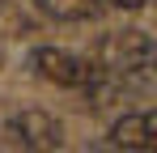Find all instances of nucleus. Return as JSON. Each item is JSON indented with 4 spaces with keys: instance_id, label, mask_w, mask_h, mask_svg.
<instances>
[{
    "instance_id": "obj_1",
    "label": "nucleus",
    "mask_w": 157,
    "mask_h": 153,
    "mask_svg": "<svg viewBox=\"0 0 157 153\" xmlns=\"http://www.w3.org/2000/svg\"><path fill=\"white\" fill-rule=\"evenodd\" d=\"M153 38L144 34V30H115V34H106L102 43H98V55H94V64H98V73L110 76V81H144L149 68H153Z\"/></svg>"
},
{
    "instance_id": "obj_2",
    "label": "nucleus",
    "mask_w": 157,
    "mask_h": 153,
    "mask_svg": "<svg viewBox=\"0 0 157 153\" xmlns=\"http://www.w3.org/2000/svg\"><path fill=\"white\" fill-rule=\"evenodd\" d=\"M30 68L38 73V81L59 85V89H85L98 76V64L72 47H38L30 55Z\"/></svg>"
},
{
    "instance_id": "obj_3",
    "label": "nucleus",
    "mask_w": 157,
    "mask_h": 153,
    "mask_svg": "<svg viewBox=\"0 0 157 153\" xmlns=\"http://www.w3.org/2000/svg\"><path fill=\"white\" fill-rule=\"evenodd\" d=\"M4 136H9V145L21 153H55L64 145V128L55 115L47 111H17V115H9V124H4Z\"/></svg>"
},
{
    "instance_id": "obj_4",
    "label": "nucleus",
    "mask_w": 157,
    "mask_h": 153,
    "mask_svg": "<svg viewBox=\"0 0 157 153\" xmlns=\"http://www.w3.org/2000/svg\"><path fill=\"white\" fill-rule=\"evenodd\" d=\"M110 140H115V149H128V153H153L157 149V115L153 111H123L110 128Z\"/></svg>"
},
{
    "instance_id": "obj_5",
    "label": "nucleus",
    "mask_w": 157,
    "mask_h": 153,
    "mask_svg": "<svg viewBox=\"0 0 157 153\" xmlns=\"http://www.w3.org/2000/svg\"><path fill=\"white\" fill-rule=\"evenodd\" d=\"M38 9L55 22H89L102 13V0H38Z\"/></svg>"
},
{
    "instance_id": "obj_6",
    "label": "nucleus",
    "mask_w": 157,
    "mask_h": 153,
    "mask_svg": "<svg viewBox=\"0 0 157 153\" xmlns=\"http://www.w3.org/2000/svg\"><path fill=\"white\" fill-rule=\"evenodd\" d=\"M102 4H110V9H128V13H136V9H144L149 0H102Z\"/></svg>"
}]
</instances>
